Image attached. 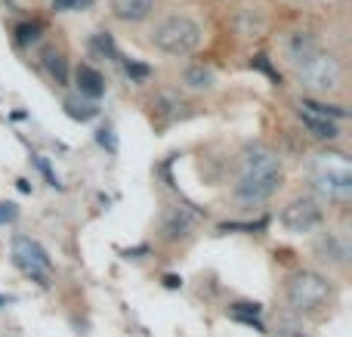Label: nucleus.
Here are the masks:
<instances>
[{
    "label": "nucleus",
    "mask_w": 352,
    "mask_h": 337,
    "mask_svg": "<svg viewBox=\"0 0 352 337\" xmlns=\"http://www.w3.org/2000/svg\"><path fill=\"white\" fill-rule=\"evenodd\" d=\"M124 72H127V74H130V78H133V80H146L148 74H152V68H148V65H142V62H133V59H127V62H124Z\"/></svg>",
    "instance_id": "obj_20"
},
{
    "label": "nucleus",
    "mask_w": 352,
    "mask_h": 337,
    "mask_svg": "<svg viewBox=\"0 0 352 337\" xmlns=\"http://www.w3.org/2000/svg\"><path fill=\"white\" fill-rule=\"evenodd\" d=\"M41 65H43V72H47L59 87L68 84V59H65V53H62V50H56V47L43 50Z\"/></svg>",
    "instance_id": "obj_13"
},
{
    "label": "nucleus",
    "mask_w": 352,
    "mask_h": 337,
    "mask_svg": "<svg viewBox=\"0 0 352 337\" xmlns=\"http://www.w3.org/2000/svg\"><path fill=\"white\" fill-rule=\"evenodd\" d=\"M37 37H41V25H34V22H31V25H19V28H16V41L19 43H34Z\"/></svg>",
    "instance_id": "obj_19"
},
{
    "label": "nucleus",
    "mask_w": 352,
    "mask_h": 337,
    "mask_svg": "<svg viewBox=\"0 0 352 337\" xmlns=\"http://www.w3.org/2000/svg\"><path fill=\"white\" fill-rule=\"evenodd\" d=\"M331 285L328 279H322L318 272H294L287 279V301L294 309H316L328 301Z\"/></svg>",
    "instance_id": "obj_6"
},
{
    "label": "nucleus",
    "mask_w": 352,
    "mask_h": 337,
    "mask_svg": "<svg viewBox=\"0 0 352 337\" xmlns=\"http://www.w3.org/2000/svg\"><path fill=\"white\" fill-rule=\"evenodd\" d=\"M309 177L316 192H322L328 202H349L352 195V164L346 155L340 152H328V155H318L312 158L309 167Z\"/></svg>",
    "instance_id": "obj_2"
},
{
    "label": "nucleus",
    "mask_w": 352,
    "mask_h": 337,
    "mask_svg": "<svg viewBox=\"0 0 352 337\" xmlns=\"http://www.w3.org/2000/svg\"><path fill=\"white\" fill-rule=\"evenodd\" d=\"M297 84L306 93H316V96L337 93L343 87V62L334 53L318 50V53H312L309 59H303L297 65Z\"/></svg>",
    "instance_id": "obj_4"
},
{
    "label": "nucleus",
    "mask_w": 352,
    "mask_h": 337,
    "mask_svg": "<svg viewBox=\"0 0 352 337\" xmlns=\"http://www.w3.org/2000/svg\"><path fill=\"white\" fill-rule=\"evenodd\" d=\"M12 263H16V270L22 272V276L34 279V282H41V285H50V279H53L50 254L43 251L34 239H28V235H16V239H12Z\"/></svg>",
    "instance_id": "obj_5"
},
{
    "label": "nucleus",
    "mask_w": 352,
    "mask_h": 337,
    "mask_svg": "<svg viewBox=\"0 0 352 337\" xmlns=\"http://www.w3.org/2000/svg\"><path fill=\"white\" fill-rule=\"evenodd\" d=\"M281 186V164L278 155L266 146H250L241 155V173H238L235 195L244 204H260L275 195Z\"/></svg>",
    "instance_id": "obj_1"
},
{
    "label": "nucleus",
    "mask_w": 352,
    "mask_h": 337,
    "mask_svg": "<svg viewBox=\"0 0 352 337\" xmlns=\"http://www.w3.org/2000/svg\"><path fill=\"white\" fill-rule=\"evenodd\" d=\"M201 37V25L188 16H167L152 28V43L167 56H192Z\"/></svg>",
    "instance_id": "obj_3"
},
{
    "label": "nucleus",
    "mask_w": 352,
    "mask_h": 337,
    "mask_svg": "<svg viewBox=\"0 0 352 337\" xmlns=\"http://www.w3.org/2000/svg\"><path fill=\"white\" fill-rule=\"evenodd\" d=\"M109 10L121 22L136 25V22H146L155 12V0H109Z\"/></svg>",
    "instance_id": "obj_9"
},
{
    "label": "nucleus",
    "mask_w": 352,
    "mask_h": 337,
    "mask_svg": "<svg viewBox=\"0 0 352 337\" xmlns=\"http://www.w3.org/2000/svg\"><path fill=\"white\" fill-rule=\"evenodd\" d=\"M74 80H78L80 96H87V99H99L105 93V78L93 65H78L74 68Z\"/></svg>",
    "instance_id": "obj_11"
},
{
    "label": "nucleus",
    "mask_w": 352,
    "mask_h": 337,
    "mask_svg": "<svg viewBox=\"0 0 352 337\" xmlns=\"http://www.w3.org/2000/svg\"><path fill=\"white\" fill-rule=\"evenodd\" d=\"M65 111L74 121H93L99 115L96 99H65Z\"/></svg>",
    "instance_id": "obj_15"
},
{
    "label": "nucleus",
    "mask_w": 352,
    "mask_h": 337,
    "mask_svg": "<svg viewBox=\"0 0 352 337\" xmlns=\"http://www.w3.org/2000/svg\"><path fill=\"white\" fill-rule=\"evenodd\" d=\"M34 164H37V167H41V173H43V177H47V183H50V186H59V180H56V173H53V171H50L47 158H34Z\"/></svg>",
    "instance_id": "obj_25"
},
{
    "label": "nucleus",
    "mask_w": 352,
    "mask_h": 337,
    "mask_svg": "<svg viewBox=\"0 0 352 337\" xmlns=\"http://www.w3.org/2000/svg\"><path fill=\"white\" fill-rule=\"evenodd\" d=\"M96 140H99V146H105L111 155L118 152V140H115V133H111V127H102V130H99Z\"/></svg>",
    "instance_id": "obj_22"
},
{
    "label": "nucleus",
    "mask_w": 352,
    "mask_h": 337,
    "mask_svg": "<svg viewBox=\"0 0 352 337\" xmlns=\"http://www.w3.org/2000/svg\"><path fill=\"white\" fill-rule=\"evenodd\" d=\"M285 53H287V59H291L294 65H300V62L309 59L312 53H318V41H316V34H309V31H294V34L287 37Z\"/></svg>",
    "instance_id": "obj_10"
},
{
    "label": "nucleus",
    "mask_w": 352,
    "mask_h": 337,
    "mask_svg": "<svg viewBox=\"0 0 352 337\" xmlns=\"http://www.w3.org/2000/svg\"><path fill=\"white\" fill-rule=\"evenodd\" d=\"M93 0H53V10L59 12H74V10H87Z\"/></svg>",
    "instance_id": "obj_21"
},
{
    "label": "nucleus",
    "mask_w": 352,
    "mask_h": 337,
    "mask_svg": "<svg viewBox=\"0 0 352 337\" xmlns=\"http://www.w3.org/2000/svg\"><path fill=\"white\" fill-rule=\"evenodd\" d=\"M300 105H306V109L318 111V115H328V118H346V109H340V105H324V102H316V99H303Z\"/></svg>",
    "instance_id": "obj_18"
},
{
    "label": "nucleus",
    "mask_w": 352,
    "mask_h": 337,
    "mask_svg": "<svg viewBox=\"0 0 352 337\" xmlns=\"http://www.w3.org/2000/svg\"><path fill=\"white\" fill-rule=\"evenodd\" d=\"M229 316L235 322H244V325H254L256 331H263V322H260V307L256 303H235L229 309Z\"/></svg>",
    "instance_id": "obj_16"
},
{
    "label": "nucleus",
    "mask_w": 352,
    "mask_h": 337,
    "mask_svg": "<svg viewBox=\"0 0 352 337\" xmlns=\"http://www.w3.org/2000/svg\"><path fill=\"white\" fill-rule=\"evenodd\" d=\"M164 282H167V288H179V285H182V282H179V279H176V276H167Z\"/></svg>",
    "instance_id": "obj_26"
},
{
    "label": "nucleus",
    "mask_w": 352,
    "mask_h": 337,
    "mask_svg": "<svg viewBox=\"0 0 352 337\" xmlns=\"http://www.w3.org/2000/svg\"><path fill=\"white\" fill-rule=\"evenodd\" d=\"M297 118H300V124H303V127L309 130L312 136H316V140H328V142H334L337 136H340V127H337L334 118L318 115V111L306 109V105H297Z\"/></svg>",
    "instance_id": "obj_8"
},
{
    "label": "nucleus",
    "mask_w": 352,
    "mask_h": 337,
    "mask_svg": "<svg viewBox=\"0 0 352 337\" xmlns=\"http://www.w3.org/2000/svg\"><path fill=\"white\" fill-rule=\"evenodd\" d=\"M195 226V214L188 208H167L164 214V235L167 239H182Z\"/></svg>",
    "instance_id": "obj_12"
},
{
    "label": "nucleus",
    "mask_w": 352,
    "mask_h": 337,
    "mask_svg": "<svg viewBox=\"0 0 352 337\" xmlns=\"http://www.w3.org/2000/svg\"><path fill=\"white\" fill-rule=\"evenodd\" d=\"M250 65H254V68H260V72H266L272 80H278V72H275V68L269 65V56H263V53H260V56H254V62H250Z\"/></svg>",
    "instance_id": "obj_23"
},
{
    "label": "nucleus",
    "mask_w": 352,
    "mask_h": 337,
    "mask_svg": "<svg viewBox=\"0 0 352 337\" xmlns=\"http://www.w3.org/2000/svg\"><path fill=\"white\" fill-rule=\"evenodd\" d=\"M182 84L188 87V90H210L213 84H217V78H213V68H207L204 62H195V65H188L186 72H182Z\"/></svg>",
    "instance_id": "obj_14"
},
{
    "label": "nucleus",
    "mask_w": 352,
    "mask_h": 337,
    "mask_svg": "<svg viewBox=\"0 0 352 337\" xmlns=\"http://www.w3.org/2000/svg\"><path fill=\"white\" fill-rule=\"evenodd\" d=\"M3 303H6V297H0V307H3Z\"/></svg>",
    "instance_id": "obj_27"
},
{
    "label": "nucleus",
    "mask_w": 352,
    "mask_h": 337,
    "mask_svg": "<svg viewBox=\"0 0 352 337\" xmlns=\"http://www.w3.org/2000/svg\"><path fill=\"white\" fill-rule=\"evenodd\" d=\"M281 223H285V229L294 235L312 232V229L322 223V208H318L312 198H297V202H291L281 210Z\"/></svg>",
    "instance_id": "obj_7"
},
{
    "label": "nucleus",
    "mask_w": 352,
    "mask_h": 337,
    "mask_svg": "<svg viewBox=\"0 0 352 337\" xmlns=\"http://www.w3.org/2000/svg\"><path fill=\"white\" fill-rule=\"evenodd\" d=\"M16 217H19V208H16V204H10V202L0 204V226H3V223H12Z\"/></svg>",
    "instance_id": "obj_24"
},
{
    "label": "nucleus",
    "mask_w": 352,
    "mask_h": 337,
    "mask_svg": "<svg viewBox=\"0 0 352 337\" xmlns=\"http://www.w3.org/2000/svg\"><path fill=\"white\" fill-rule=\"evenodd\" d=\"M90 47L96 50L99 56H109V59H118V47H115V41H111L109 31H99V34H93Z\"/></svg>",
    "instance_id": "obj_17"
}]
</instances>
